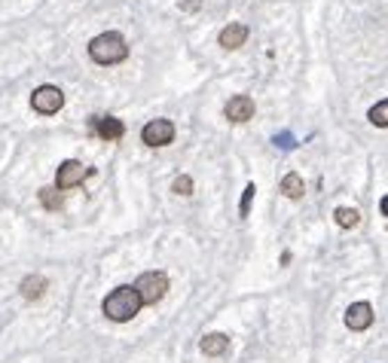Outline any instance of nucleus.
Returning <instances> with one entry per match:
<instances>
[{"mask_svg":"<svg viewBox=\"0 0 388 363\" xmlns=\"http://www.w3.org/2000/svg\"><path fill=\"white\" fill-rule=\"evenodd\" d=\"M89 58L95 61V65H120V61H126L129 58L126 37L116 34V31L98 34L95 40L89 43Z\"/></svg>","mask_w":388,"mask_h":363,"instance_id":"1","label":"nucleus"},{"mask_svg":"<svg viewBox=\"0 0 388 363\" xmlns=\"http://www.w3.org/2000/svg\"><path fill=\"white\" fill-rule=\"evenodd\" d=\"M104 314L111 321H116V323H126V321H131L138 312H141V296L135 293V287H116V290H111L107 293V299H104Z\"/></svg>","mask_w":388,"mask_h":363,"instance_id":"2","label":"nucleus"},{"mask_svg":"<svg viewBox=\"0 0 388 363\" xmlns=\"http://www.w3.org/2000/svg\"><path fill=\"white\" fill-rule=\"evenodd\" d=\"M135 293L141 296V305H156L168 293V275L165 272H144L135 281Z\"/></svg>","mask_w":388,"mask_h":363,"instance_id":"3","label":"nucleus"},{"mask_svg":"<svg viewBox=\"0 0 388 363\" xmlns=\"http://www.w3.org/2000/svg\"><path fill=\"white\" fill-rule=\"evenodd\" d=\"M31 107H34L37 113H43V117H52V113H58L61 107H65V92H61L58 86L34 89V95H31Z\"/></svg>","mask_w":388,"mask_h":363,"instance_id":"4","label":"nucleus"},{"mask_svg":"<svg viewBox=\"0 0 388 363\" xmlns=\"http://www.w3.org/2000/svg\"><path fill=\"white\" fill-rule=\"evenodd\" d=\"M89 174H92V168H86L83 162H76V159L61 162L58 174H56V189H74V187H80V183L86 180Z\"/></svg>","mask_w":388,"mask_h":363,"instance_id":"5","label":"nucleus"},{"mask_svg":"<svg viewBox=\"0 0 388 363\" xmlns=\"http://www.w3.org/2000/svg\"><path fill=\"white\" fill-rule=\"evenodd\" d=\"M141 141L147 146H165L175 141V126L168 119H150L141 131Z\"/></svg>","mask_w":388,"mask_h":363,"instance_id":"6","label":"nucleus"},{"mask_svg":"<svg viewBox=\"0 0 388 363\" xmlns=\"http://www.w3.org/2000/svg\"><path fill=\"white\" fill-rule=\"evenodd\" d=\"M370 323H373V305H370V303H355V305H348V312H346V327H348V330L361 333V330H367Z\"/></svg>","mask_w":388,"mask_h":363,"instance_id":"7","label":"nucleus"},{"mask_svg":"<svg viewBox=\"0 0 388 363\" xmlns=\"http://www.w3.org/2000/svg\"><path fill=\"white\" fill-rule=\"evenodd\" d=\"M223 113H227L229 122H248V119H254V101L248 95H236L227 101Z\"/></svg>","mask_w":388,"mask_h":363,"instance_id":"8","label":"nucleus"},{"mask_svg":"<svg viewBox=\"0 0 388 363\" xmlns=\"http://www.w3.org/2000/svg\"><path fill=\"white\" fill-rule=\"evenodd\" d=\"M92 128H95V135L104 137V141H120V137L126 135V126L116 117H95L92 119Z\"/></svg>","mask_w":388,"mask_h":363,"instance_id":"9","label":"nucleus"},{"mask_svg":"<svg viewBox=\"0 0 388 363\" xmlns=\"http://www.w3.org/2000/svg\"><path fill=\"white\" fill-rule=\"evenodd\" d=\"M248 40V28L239 25V22H232V25H227L220 31V46L223 49H239V46H245Z\"/></svg>","mask_w":388,"mask_h":363,"instance_id":"10","label":"nucleus"},{"mask_svg":"<svg viewBox=\"0 0 388 363\" xmlns=\"http://www.w3.org/2000/svg\"><path fill=\"white\" fill-rule=\"evenodd\" d=\"M202 351H205L208 357H220V354L229 351V336H223V333H208L205 339H202Z\"/></svg>","mask_w":388,"mask_h":363,"instance_id":"11","label":"nucleus"},{"mask_svg":"<svg viewBox=\"0 0 388 363\" xmlns=\"http://www.w3.org/2000/svg\"><path fill=\"white\" fill-rule=\"evenodd\" d=\"M46 293V278L43 275H28L25 281H22V296L25 299H40Z\"/></svg>","mask_w":388,"mask_h":363,"instance_id":"12","label":"nucleus"},{"mask_svg":"<svg viewBox=\"0 0 388 363\" xmlns=\"http://www.w3.org/2000/svg\"><path fill=\"white\" fill-rule=\"evenodd\" d=\"M282 192H284L288 199H302V192H306V183H302V177H300V174H284Z\"/></svg>","mask_w":388,"mask_h":363,"instance_id":"13","label":"nucleus"},{"mask_svg":"<svg viewBox=\"0 0 388 363\" xmlns=\"http://www.w3.org/2000/svg\"><path fill=\"white\" fill-rule=\"evenodd\" d=\"M333 217H337V223L343 229H355L361 223V214L355 211V208H337V211H333Z\"/></svg>","mask_w":388,"mask_h":363,"instance_id":"14","label":"nucleus"},{"mask_svg":"<svg viewBox=\"0 0 388 363\" xmlns=\"http://www.w3.org/2000/svg\"><path fill=\"white\" fill-rule=\"evenodd\" d=\"M40 202H43V208H49V211H58V208H61V196H58V189H56V187H46V189H40Z\"/></svg>","mask_w":388,"mask_h":363,"instance_id":"15","label":"nucleus"},{"mask_svg":"<svg viewBox=\"0 0 388 363\" xmlns=\"http://www.w3.org/2000/svg\"><path fill=\"white\" fill-rule=\"evenodd\" d=\"M370 122H373V126H379V128L388 126V101H379L373 110H370Z\"/></svg>","mask_w":388,"mask_h":363,"instance_id":"16","label":"nucleus"},{"mask_svg":"<svg viewBox=\"0 0 388 363\" xmlns=\"http://www.w3.org/2000/svg\"><path fill=\"white\" fill-rule=\"evenodd\" d=\"M175 192H177V196H190V192H193V177L190 174L177 177V180H175Z\"/></svg>","mask_w":388,"mask_h":363,"instance_id":"17","label":"nucleus"},{"mask_svg":"<svg viewBox=\"0 0 388 363\" xmlns=\"http://www.w3.org/2000/svg\"><path fill=\"white\" fill-rule=\"evenodd\" d=\"M254 183H248L245 187V196H242V205H239V214H242V217H248V208H251V202H254Z\"/></svg>","mask_w":388,"mask_h":363,"instance_id":"18","label":"nucleus"},{"mask_svg":"<svg viewBox=\"0 0 388 363\" xmlns=\"http://www.w3.org/2000/svg\"><path fill=\"white\" fill-rule=\"evenodd\" d=\"M196 6H199V0H184L181 10H196Z\"/></svg>","mask_w":388,"mask_h":363,"instance_id":"19","label":"nucleus"}]
</instances>
